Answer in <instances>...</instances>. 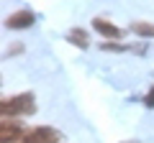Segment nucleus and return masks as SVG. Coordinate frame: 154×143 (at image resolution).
Segmentation results:
<instances>
[{"label":"nucleus","mask_w":154,"mask_h":143,"mask_svg":"<svg viewBox=\"0 0 154 143\" xmlns=\"http://www.w3.org/2000/svg\"><path fill=\"white\" fill-rule=\"evenodd\" d=\"M36 100H33V95L31 92H23V95H13V97H5L3 100V107H0V110H3V115H31L33 110H36Z\"/></svg>","instance_id":"obj_1"},{"label":"nucleus","mask_w":154,"mask_h":143,"mask_svg":"<svg viewBox=\"0 0 154 143\" xmlns=\"http://www.w3.org/2000/svg\"><path fill=\"white\" fill-rule=\"evenodd\" d=\"M59 141H62L59 130H54L51 125H38L33 130H28L21 143H59Z\"/></svg>","instance_id":"obj_2"},{"label":"nucleus","mask_w":154,"mask_h":143,"mask_svg":"<svg viewBox=\"0 0 154 143\" xmlns=\"http://www.w3.org/2000/svg\"><path fill=\"white\" fill-rule=\"evenodd\" d=\"M23 125L16 120H3V125H0V141L3 143H16V141H23Z\"/></svg>","instance_id":"obj_3"},{"label":"nucleus","mask_w":154,"mask_h":143,"mask_svg":"<svg viewBox=\"0 0 154 143\" xmlns=\"http://www.w3.org/2000/svg\"><path fill=\"white\" fill-rule=\"evenodd\" d=\"M33 21H36V16H33L31 10H16V13H11V16L5 18V26H8V28H16V31H21V28L33 26Z\"/></svg>","instance_id":"obj_4"},{"label":"nucleus","mask_w":154,"mask_h":143,"mask_svg":"<svg viewBox=\"0 0 154 143\" xmlns=\"http://www.w3.org/2000/svg\"><path fill=\"white\" fill-rule=\"evenodd\" d=\"M93 28L98 33H103L105 39H121V28L113 26V23L105 21V18H93Z\"/></svg>","instance_id":"obj_5"},{"label":"nucleus","mask_w":154,"mask_h":143,"mask_svg":"<svg viewBox=\"0 0 154 143\" xmlns=\"http://www.w3.org/2000/svg\"><path fill=\"white\" fill-rule=\"evenodd\" d=\"M67 39H69V44H75L77 49H88L90 46V39H88V31H85V28H72V31L67 33Z\"/></svg>","instance_id":"obj_6"},{"label":"nucleus","mask_w":154,"mask_h":143,"mask_svg":"<svg viewBox=\"0 0 154 143\" xmlns=\"http://www.w3.org/2000/svg\"><path fill=\"white\" fill-rule=\"evenodd\" d=\"M131 31L144 36V39H154V23H146V21H136L131 23Z\"/></svg>","instance_id":"obj_7"},{"label":"nucleus","mask_w":154,"mask_h":143,"mask_svg":"<svg viewBox=\"0 0 154 143\" xmlns=\"http://www.w3.org/2000/svg\"><path fill=\"white\" fill-rule=\"evenodd\" d=\"M144 105H146V107H154V87L146 92V97H144Z\"/></svg>","instance_id":"obj_8"},{"label":"nucleus","mask_w":154,"mask_h":143,"mask_svg":"<svg viewBox=\"0 0 154 143\" xmlns=\"http://www.w3.org/2000/svg\"><path fill=\"white\" fill-rule=\"evenodd\" d=\"M126 143H136V141H126Z\"/></svg>","instance_id":"obj_9"}]
</instances>
